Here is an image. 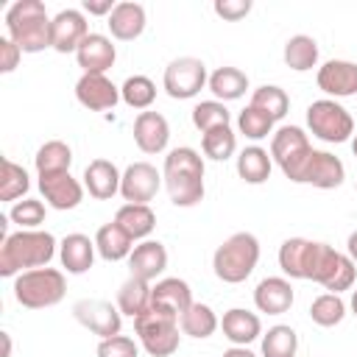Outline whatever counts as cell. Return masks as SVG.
<instances>
[{"instance_id": "43", "label": "cell", "mask_w": 357, "mask_h": 357, "mask_svg": "<svg viewBox=\"0 0 357 357\" xmlns=\"http://www.w3.org/2000/svg\"><path fill=\"white\" fill-rule=\"evenodd\" d=\"M237 128H240V134L243 137H248V139H265L271 131H273V120L265 114V112H259V109H254L251 103L240 112V117H237Z\"/></svg>"}, {"instance_id": "6", "label": "cell", "mask_w": 357, "mask_h": 357, "mask_svg": "<svg viewBox=\"0 0 357 357\" xmlns=\"http://www.w3.org/2000/svg\"><path fill=\"white\" fill-rule=\"evenodd\" d=\"M134 329L137 337L142 343V349L151 357H170L178 349V318L170 312H162L156 307H148L139 318H134Z\"/></svg>"}, {"instance_id": "45", "label": "cell", "mask_w": 357, "mask_h": 357, "mask_svg": "<svg viewBox=\"0 0 357 357\" xmlns=\"http://www.w3.org/2000/svg\"><path fill=\"white\" fill-rule=\"evenodd\" d=\"M98 357H139V349L131 337L114 335V337H103L98 343Z\"/></svg>"}, {"instance_id": "18", "label": "cell", "mask_w": 357, "mask_h": 357, "mask_svg": "<svg viewBox=\"0 0 357 357\" xmlns=\"http://www.w3.org/2000/svg\"><path fill=\"white\" fill-rule=\"evenodd\" d=\"M39 190L45 195V201L64 212V209H75L81 201H84V184L78 178L67 173H53V176H39Z\"/></svg>"}, {"instance_id": "19", "label": "cell", "mask_w": 357, "mask_h": 357, "mask_svg": "<svg viewBox=\"0 0 357 357\" xmlns=\"http://www.w3.org/2000/svg\"><path fill=\"white\" fill-rule=\"evenodd\" d=\"M134 142L142 153H162L170 142V126L159 112H139L134 120Z\"/></svg>"}, {"instance_id": "44", "label": "cell", "mask_w": 357, "mask_h": 357, "mask_svg": "<svg viewBox=\"0 0 357 357\" xmlns=\"http://www.w3.org/2000/svg\"><path fill=\"white\" fill-rule=\"evenodd\" d=\"M8 218L20 226V229H36L39 223H45V204L36 198H22L11 206Z\"/></svg>"}, {"instance_id": "48", "label": "cell", "mask_w": 357, "mask_h": 357, "mask_svg": "<svg viewBox=\"0 0 357 357\" xmlns=\"http://www.w3.org/2000/svg\"><path fill=\"white\" fill-rule=\"evenodd\" d=\"M117 3L112 0H84V11L86 14H95V17H103V14H112Z\"/></svg>"}, {"instance_id": "23", "label": "cell", "mask_w": 357, "mask_h": 357, "mask_svg": "<svg viewBox=\"0 0 357 357\" xmlns=\"http://www.w3.org/2000/svg\"><path fill=\"white\" fill-rule=\"evenodd\" d=\"M128 268H131V276L153 282L167 268V248L159 240H142L139 245H134L128 257Z\"/></svg>"}, {"instance_id": "36", "label": "cell", "mask_w": 357, "mask_h": 357, "mask_svg": "<svg viewBox=\"0 0 357 357\" xmlns=\"http://www.w3.org/2000/svg\"><path fill=\"white\" fill-rule=\"evenodd\" d=\"M298 335L293 326L276 324L262 335V357H296Z\"/></svg>"}, {"instance_id": "34", "label": "cell", "mask_w": 357, "mask_h": 357, "mask_svg": "<svg viewBox=\"0 0 357 357\" xmlns=\"http://www.w3.org/2000/svg\"><path fill=\"white\" fill-rule=\"evenodd\" d=\"M284 64L296 73H307L318 64V42L307 33H296L284 42Z\"/></svg>"}, {"instance_id": "38", "label": "cell", "mask_w": 357, "mask_h": 357, "mask_svg": "<svg viewBox=\"0 0 357 357\" xmlns=\"http://www.w3.org/2000/svg\"><path fill=\"white\" fill-rule=\"evenodd\" d=\"M201 151H204V156H209L215 162H226L237 151V137H234V131L229 126L212 128V131H206L201 137Z\"/></svg>"}, {"instance_id": "3", "label": "cell", "mask_w": 357, "mask_h": 357, "mask_svg": "<svg viewBox=\"0 0 357 357\" xmlns=\"http://www.w3.org/2000/svg\"><path fill=\"white\" fill-rule=\"evenodd\" d=\"M50 20L45 3L39 0H17L6 11V31L8 39L22 53H39L50 47Z\"/></svg>"}, {"instance_id": "47", "label": "cell", "mask_w": 357, "mask_h": 357, "mask_svg": "<svg viewBox=\"0 0 357 357\" xmlns=\"http://www.w3.org/2000/svg\"><path fill=\"white\" fill-rule=\"evenodd\" d=\"M20 56L22 50L8 36H0V73H11L20 64Z\"/></svg>"}, {"instance_id": "21", "label": "cell", "mask_w": 357, "mask_h": 357, "mask_svg": "<svg viewBox=\"0 0 357 357\" xmlns=\"http://www.w3.org/2000/svg\"><path fill=\"white\" fill-rule=\"evenodd\" d=\"M192 304V293H190V284L184 279H176V276H167V279H159L153 287H151V307L162 310V312H170L176 318H181Z\"/></svg>"}, {"instance_id": "11", "label": "cell", "mask_w": 357, "mask_h": 357, "mask_svg": "<svg viewBox=\"0 0 357 357\" xmlns=\"http://www.w3.org/2000/svg\"><path fill=\"white\" fill-rule=\"evenodd\" d=\"M73 315L84 329H89L100 340L120 335V326H123V312L112 301H103V298H81V301H75L73 304Z\"/></svg>"}, {"instance_id": "8", "label": "cell", "mask_w": 357, "mask_h": 357, "mask_svg": "<svg viewBox=\"0 0 357 357\" xmlns=\"http://www.w3.org/2000/svg\"><path fill=\"white\" fill-rule=\"evenodd\" d=\"M307 128L324 142H346L354 134V120L337 100L321 98L307 106Z\"/></svg>"}, {"instance_id": "51", "label": "cell", "mask_w": 357, "mask_h": 357, "mask_svg": "<svg viewBox=\"0 0 357 357\" xmlns=\"http://www.w3.org/2000/svg\"><path fill=\"white\" fill-rule=\"evenodd\" d=\"M3 343H6V349H3V357H8V354H11V337H8L6 332H3Z\"/></svg>"}, {"instance_id": "10", "label": "cell", "mask_w": 357, "mask_h": 357, "mask_svg": "<svg viewBox=\"0 0 357 357\" xmlns=\"http://www.w3.org/2000/svg\"><path fill=\"white\" fill-rule=\"evenodd\" d=\"M162 84H165V92L176 100H187V98H195L206 84H209V75H206V64L195 56H178L173 59L167 67H165V75H162Z\"/></svg>"}, {"instance_id": "7", "label": "cell", "mask_w": 357, "mask_h": 357, "mask_svg": "<svg viewBox=\"0 0 357 357\" xmlns=\"http://www.w3.org/2000/svg\"><path fill=\"white\" fill-rule=\"evenodd\" d=\"M310 153H312V145H310L307 134L298 126H282L279 131H273V137H271V159L279 165V170L290 181L298 184Z\"/></svg>"}, {"instance_id": "2", "label": "cell", "mask_w": 357, "mask_h": 357, "mask_svg": "<svg viewBox=\"0 0 357 357\" xmlns=\"http://www.w3.org/2000/svg\"><path fill=\"white\" fill-rule=\"evenodd\" d=\"M162 181L176 206H195L204 201V159L195 148H173L165 156Z\"/></svg>"}, {"instance_id": "31", "label": "cell", "mask_w": 357, "mask_h": 357, "mask_svg": "<svg viewBox=\"0 0 357 357\" xmlns=\"http://www.w3.org/2000/svg\"><path fill=\"white\" fill-rule=\"evenodd\" d=\"M271 153L259 145H248L240 151L237 156V176L245 181V184H262L271 178Z\"/></svg>"}, {"instance_id": "53", "label": "cell", "mask_w": 357, "mask_h": 357, "mask_svg": "<svg viewBox=\"0 0 357 357\" xmlns=\"http://www.w3.org/2000/svg\"><path fill=\"white\" fill-rule=\"evenodd\" d=\"M351 151H354V156H357V134H354V139H351Z\"/></svg>"}, {"instance_id": "4", "label": "cell", "mask_w": 357, "mask_h": 357, "mask_svg": "<svg viewBox=\"0 0 357 357\" xmlns=\"http://www.w3.org/2000/svg\"><path fill=\"white\" fill-rule=\"evenodd\" d=\"M259 262V240L251 231H234L231 237H226L215 257H212V268L215 276L226 284H240L245 282L254 268Z\"/></svg>"}, {"instance_id": "49", "label": "cell", "mask_w": 357, "mask_h": 357, "mask_svg": "<svg viewBox=\"0 0 357 357\" xmlns=\"http://www.w3.org/2000/svg\"><path fill=\"white\" fill-rule=\"evenodd\" d=\"M223 357H257V354L251 349H245V346H231V349L223 351Z\"/></svg>"}, {"instance_id": "35", "label": "cell", "mask_w": 357, "mask_h": 357, "mask_svg": "<svg viewBox=\"0 0 357 357\" xmlns=\"http://www.w3.org/2000/svg\"><path fill=\"white\" fill-rule=\"evenodd\" d=\"M178 326H181L184 335H190V337H195V340H204V337H209V335L220 326V321H218V315H215V310H212L209 304L192 301L190 310L178 318Z\"/></svg>"}, {"instance_id": "17", "label": "cell", "mask_w": 357, "mask_h": 357, "mask_svg": "<svg viewBox=\"0 0 357 357\" xmlns=\"http://www.w3.org/2000/svg\"><path fill=\"white\" fill-rule=\"evenodd\" d=\"M315 81H318V89L332 95V98L357 95V64L343 61V59H332V61L318 67Z\"/></svg>"}, {"instance_id": "30", "label": "cell", "mask_w": 357, "mask_h": 357, "mask_svg": "<svg viewBox=\"0 0 357 357\" xmlns=\"http://www.w3.org/2000/svg\"><path fill=\"white\" fill-rule=\"evenodd\" d=\"M209 92L220 100V103H226V100H237V98H243L245 95V89H248V75L243 73V70H237V67H218L212 75H209Z\"/></svg>"}, {"instance_id": "20", "label": "cell", "mask_w": 357, "mask_h": 357, "mask_svg": "<svg viewBox=\"0 0 357 357\" xmlns=\"http://www.w3.org/2000/svg\"><path fill=\"white\" fill-rule=\"evenodd\" d=\"M114 59H117V50L112 45V39L103 33H86V39L75 50V61L84 73L106 75V70L114 64Z\"/></svg>"}, {"instance_id": "22", "label": "cell", "mask_w": 357, "mask_h": 357, "mask_svg": "<svg viewBox=\"0 0 357 357\" xmlns=\"http://www.w3.org/2000/svg\"><path fill=\"white\" fill-rule=\"evenodd\" d=\"M120 181H123V173L109 159H92L84 170V190L95 201H109L114 192H120Z\"/></svg>"}, {"instance_id": "5", "label": "cell", "mask_w": 357, "mask_h": 357, "mask_svg": "<svg viewBox=\"0 0 357 357\" xmlns=\"http://www.w3.org/2000/svg\"><path fill=\"white\" fill-rule=\"evenodd\" d=\"M67 293L64 273L56 268H33L14 279V298L28 310L56 307Z\"/></svg>"}, {"instance_id": "1", "label": "cell", "mask_w": 357, "mask_h": 357, "mask_svg": "<svg viewBox=\"0 0 357 357\" xmlns=\"http://www.w3.org/2000/svg\"><path fill=\"white\" fill-rule=\"evenodd\" d=\"M56 254V237L42 229H20L0 245V276H20L33 268H47Z\"/></svg>"}, {"instance_id": "42", "label": "cell", "mask_w": 357, "mask_h": 357, "mask_svg": "<svg viewBox=\"0 0 357 357\" xmlns=\"http://www.w3.org/2000/svg\"><path fill=\"white\" fill-rule=\"evenodd\" d=\"M229 120H231V114L220 100H201L192 109V126L201 134H206L212 128H220V126H229Z\"/></svg>"}, {"instance_id": "37", "label": "cell", "mask_w": 357, "mask_h": 357, "mask_svg": "<svg viewBox=\"0 0 357 357\" xmlns=\"http://www.w3.org/2000/svg\"><path fill=\"white\" fill-rule=\"evenodd\" d=\"M251 106L259 109V112H265V114L276 123V120H282V117L287 114L290 98H287V92H284L282 86H276V84H262L259 89H254Z\"/></svg>"}, {"instance_id": "25", "label": "cell", "mask_w": 357, "mask_h": 357, "mask_svg": "<svg viewBox=\"0 0 357 357\" xmlns=\"http://www.w3.org/2000/svg\"><path fill=\"white\" fill-rule=\"evenodd\" d=\"M109 31L114 39L120 42H134L137 36H142L145 31V8L139 3H131V0H123L114 6V11L109 14Z\"/></svg>"}, {"instance_id": "27", "label": "cell", "mask_w": 357, "mask_h": 357, "mask_svg": "<svg viewBox=\"0 0 357 357\" xmlns=\"http://www.w3.org/2000/svg\"><path fill=\"white\" fill-rule=\"evenodd\" d=\"M95 240H89L86 234H67L61 243H59V257H61V265L67 268V273H86L95 262Z\"/></svg>"}, {"instance_id": "46", "label": "cell", "mask_w": 357, "mask_h": 357, "mask_svg": "<svg viewBox=\"0 0 357 357\" xmlns=\"http://www.w3.org/2000/svg\"><path fill=\"white\" fill-rule=\"evenodd\" d=\"M215 14L226 22H237L251 11V0H215Z\"/></svg>"}, {"instance_id": "14", "label": "cell", "mask_w": 357, "mask_h": 357, "mask_svg": "<svg viewBox=\"0 0 357 357\" xmlns=\"http://www.w3.org/2000/svg\"><path fill=\"white\" fill-rule=\"evenodd\" d=\"M343 178H346L343 162L329 151H315L312 148V153H310V159L301 170L298 184H312L318 190H335V187L343 184Z\"/></svg>"}, {"instance_id": "33", "label": "cell", "mask_w": 357, "mask_h": 357, "mask_svg": "<svg viewBox=\"0 0 357 357\" xmlns=\"http://www.w3.org/2000/svg\"><path fill=\"white\" fill-rule=\"evenodd\" d=\"M33 165H36V176L67 173L70 165H73V151H70L67 142H61V139H50V142H45V145L36 151Z\"/></svg>"}, {"instance_id": "32", "label": "cell", "mask_w": 357, "mask_h": 357, "mask_svg": "<svg viewBox=\"0 0 357 357\" xmlns=\"http://www.w3.org/2000/svg\"><path fill=\"white\" fill-rule=\"evenodd\" d=\"M148 307H151V282L137 279V276H128L120 284V290H117V310L123 315L139 318Z\"/></svg>"}, {"instance_id": "24", "label": "cell", "mask_w": 357, "mask_h": 357, "mask_svg": "<svg viewBox=\"0 0 357 357\" xmlns=\"http://www.w3.org/2000/svg\"><path fill=\"white\" fill-rule=\"evenodd\" d=\"M254 304L259 312L282 315L293 307V284L284 276H268L254 290Z\"/></svg>"}, {"instance_id": "28", "label": "cell", "mask_w": 357, "mask_h": 357, "mask_svg": "<svg viewBox=\"0 0 357 357\" xmlns=\"http://www.w3.org/2000/svg\"><path fill=\"white\" fill-rule=\"evenodd\" d=\"M114 223L131 237V240H142L153 231L156 226V215L148 204H123L114 215Z\"/></svg>"}, {"instance_id": "26", "label": "cell", "mask_w": 357, "mask_h": 357, "mask_svg": "<svg viewBox=\"0 0 357 357\" xmlns=\"http://www.w3.org/2000/svg\"><path fill=\"white\" fill-rule=\"evenodd\" d=\"M220 329H223V337H226L231 346H248L251 340H257V337L262 335L259 315H257V312H248V310H243V307H234V310L223 312Z\"/></svg>"}, {"instance_id": "15", "label": "cell", "mask_w": 357, "mask_h": 357, "mask_svg": "<svg viewBox=\"0 0 357 357\" xmlns=\"http://www.w3.org/2000/svg\"><path fill=\"white\" fill-rule=\"evenodd\" d=\"M75 98L89 112H106V109H114V103L120 100V86H114L106 75L84 73L75 84Z\"/></svg>"}, {"instance_id": "40", "label": "cell", "mask_w": 357, "mask_h": 357, "mask_svg": "<svg viewBox=\"0 0 357 357\" xmlns=\"http://www.w3.org/2000/svg\"><path fill=\"white\" fill-rule=\"evenodd\" d=\"M343 315H346V304L337 293H324L310 304V318L318 326H335L343 321Z\"/></svg>"}, {"instance_id": "29", "label": "cell", "mask_w": 357, "mask_h": 357, "mask_svg": "<svg viewBox=\"0 0 357 357\" xmlns=\"http://www.w3.org/2000/svg\"><path fill=\"white\" fill-rule=\"evenodd\" d=\"M134 240L112 220V223H106V226H100L98 229V234H95V248H98V254L106 259V262H120V259H128L131 257V251H134V245H131Z\"/></svg>"}, {"instance_id": "52", "label": "cell", "mask_w": 357, "mask_h": 357, "mask_svg": "<svg viewBox=\"0 0 357 357\" xmlns=\"http://www.w3.org/2000/svg\"><path fill=\"white\" fill-rule=\"evenodd\" d=\"M351 312L357 315V290H351Z\"/></svg>"}, {"instance_id": "41", "label": "cell", "mask_w": 357, "mask_h": 357, "mask_svg": "<svg viewBox=\"0 0 357 357\" xmlns=\"http://www.w3.org/2000/svg\"><path fill=\"white\" fill-rule=\"evenodd\" d=\"M120 98L131 106V109H148L156 98V84L148 75H131L126 78V84L120 86Z\"/></svg>"}, {"instance_id": "16", "label": "cell", "mask_w": 357, "mask_h": 357, "mask_svg": "<svg viewBox=\"0 0 357 357\" xmlns=\"http://www.w3.org/2000/svg\"><path fill=\"white\" fill-rule=\"evenodd\" d=\"M318 245L315 240H307V237H290L279 245V268L284 271V276L290 279H310L312 273V262H315V254H318Z\"/></svg>"}, {"instance_id": "9", "label": "cell", "mask_w": 357, "mask_h": 357, "mask_svg": "<svg viewBox=\"0 0 357 357\" xmlns=\"http://www.w3.org/2000/svg\"><path fill=\"white\" fill-rule=\"evenodd\" d=\"M354 276H357V268H354V262L349 259V254H340V251H335V248L326 245V243L318 245L310 282H318V284L326 287L329 293H337V296H340L343 290H351Z\"/></svg>"}, {"instance_id": "50", "label": "cell", "mask_w": 357, "mask_h": 357, "mask_svg": "<svg viewBox=\"0 0 357 357\" xmlns=\"http://www.w3.org/2000/svg\"><path fill=\"white\" fill-rule=\"evenodd\" d=\"M346 251H349V259L357 265V231L349 234V240H346Z\"/></svg>"}, {"instance_id": "13", "label": "cell", "mask_w": 357, "mask_h": 357, "mask_svg": "<svg viewBox=\"0 0 357 357\" xmlns=\"http://www.w3.org/2000/svg\"><path fill=\"white\" fill-rule=\"evenodd\" d=\"M86 17L78 8H61L50 20V47L59 53H75L78 45L86 39Z\"/></svg>"}, {"instance_id": "12", "label": "cell", "mask_w": 357, "mask_h": 357, "mask_svg": "<svg viewBox=\"0 0 357 357\" xmlns=\"http://www.w3.org/2000/svg\"><path fill=\"white\" fill-rule=\"evenodd\" d=\"M159 187H162V173L151 162H134L123 173L120 195L128 204H148V201L156 198Z\"/></svg>"}, {"instance_id": "39", "label": "cell", "mask_w": 357, "mask_h": 357, "mask_svg": "<svg viewBox=\"0 0 357 357\" xmlns=\"http://www.w3.org/2000/svg\"><path fill=\"white\" fill-rule=\"evenodd\" d=\"M31 181H28V173L22 165L11 162V159H3V173H0V201H14V198H22L28 192Z\"/></svg>"}]
</instances>
